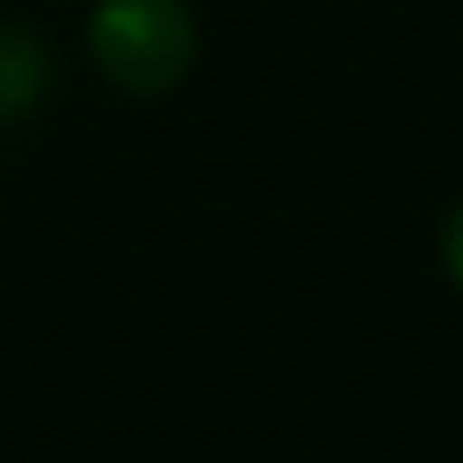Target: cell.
I'll list each match as a JSON object with an SVG mask.
<instances>
[{
    "label": "cell",
    "mask_w": 463,
    "mask_h": 463,
    "mask_svg": "<svg viewBox=\"0 0 463 463\" xmlns=\"http://www.w3.org/2000/svg\"><path fill=\"white\" fill-rule=\"evenodd\" d=\"M438 260H444V273H450V286L463 292V203L444 216V229H438Z\"/></svg>",
    "instance_id": "3957f363"
},
{
    "label": "cell",
    "mask_w": 463,
    "mask_h": 463,
    "mask_svg": "<svg viewBox=\"0 0 463 463\" xmlns=\"http://www.w3.org/2000/svg\"><path fill=\"white\" fill-rule=\"evenodd\" d=\"M90 52L128 96H172L197 64V20L184 0H102L90 14Z\"/></svg>",
    "instance_id": "6da1fadb"
},
{
    "label": "cell",
    "mask_w": 463,
    "mask_h": 463,
    "mask_svg": "<svg viewBox=\"0 0 463 463\" xmlns=\"http://www.w3.org/2000/svg\"><path fill=\"white\" fill-rule=\"evenodd\" d=\"M45 90V52L26 26H0V115L33 109Z\"/></svg>",
    "instance_id": "7a4b0ae2"
}]
</instances>
